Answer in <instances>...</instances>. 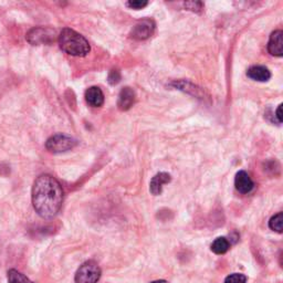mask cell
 <instances>
[{
  "label": "cell",
  "instance_id": "obj_2",
  "mask_svg": "<svg viewBox=\"0 0 283 283\" xmlns=\"http://www.w3.org/2000/svg\"><path fill=\"white\" fill-rule=\"evenodd\" d=\"M58 41H59L60 48L64 52L73 56H86L91 50L84 37L69 28L61 31Z\"/></svg>",
  "mask_w": 283,
  "mask_h": 283
},
{
  "label": "cell",
  "instance_id": "obj_17",
  "mask_svg": "<svg viewBox=\"0 0 283 283\" xmlns=\"http://www.w3.org/2000/svg\"><path fill=\"white\" fill-rule=\"evenodd\" d=\"M149 5L147 2H140V0H134V2H128L126 4L127 7H130L131 9H135V10H138V9H143L144 7Z\"/></svg>",
  "mask_w": 283,
  "mask_h": 283
},
{
  "label": "cell",
  "instance_id": "obj_11",
  "mask_svg": "<svg viewBox=\"0 0 283 283\" xmlns=\"http://www.w3.org/2000/svg\"><path fill=\"white\" fill-rule=\"evenodd\" d=\"M86 100L89 105L93 107H100L104 103V94L98 87H91L87 90Z\"/></svg>",
  "mask_w": 283,
  "mask_h": 283
},
{
  "label": "cell",
  "instance_id": "obj_14",
  "mask_svg": "<svg viewBox=\"0 0 283 283\" xmlns=\"http://www.w3.org/2000/svg\"><path fill=\"white\" fill-rule=\"evenodd\" d=\"M8 283H34L31 282L27 276L21 272L17 271L15 269H11L8 271Z\"/></svg>",
  "mask_w": 283,
  "mask_h": 283
},
{
  "label": "cell",
  "instance_id": "obj_7",
  "mask_svg": "<svg viewBox=\"0 0 283 283\" xmlns=\"http://www.w3.org/2000/svg\"><path fill=\"white\" fill-rule=\"evenodd\" d=\"M269 53L274 56H282L283 53V32L276 30L270 36L268 43Z\"/></svg>",
  "mask_w": 283,
  "mask_h": 283
},
{
  "label": "cell",
  "instance_id": "obj_13",
  "mask_svg": "<svg viewBox=\"0 0 283 283\" xmlns=\"http://www.w3.org/2000/svg\"><path fill=\"white\" fill-rule=\"evenodd\" d=\"M230 248V243L227 238L219 237L212 242L211 244V251L215 252L216 254H223L226 253Z\"/></svg>",
  "mask_w": 283,
  "mask_h": 283
},
{
  "label": "cell",
  "instance_id": "obj_18",
  "mask_svg": "<svg viewBox=\"0 0 283 283\" xmlns=\"http://www.w3.org/2000/svg\"><path fill=\"white\" fill-rule=\"evenodd\" d=\"M121 80V74H120V71L118 70H112L110 74H108V82L111 83V84H118Z\"/></svg>",
  "mask_w": 283,
  "mask_h": 283
},
{
  "label": "cell",
  "instance_id": "obj_6",
  "mask_svg": "<svg viewBox=\"0 0 283 283\" xmlns=\"http://www.w3.org/2000/svg\"><path fill=\"white\" fill-rule=\"evenodd\" d=\"M155 30V22L151 19H144L134 25L131 32V37L136 40H145L154 34Z\"/></svg>",
  "mask_w": 283,
  "mask_h": 283
},
{
  "label": "cell",
  "instance_id": "obj_5",
  "mask_svg": "<svg viewBox=\"0 0 283 283\" xmlns=\"http://www.w3.org/2000/svg\"><path fill=\"white\" fill-rule=\"evenodd\" d=\"M27 40L32 46L48 44L54 41L55 31L50 28H34L27 34Z\"/></svg>",
  "mask_w": 283,
  "mask_h": 283
},
{
  "label": "cell",
  "instance_id": "obj_12",
  "mask_svg": "<svg viewBox=\"0 0 283 283\" xmlns=\"http://www.w3.org/2000/svg\"><path fill=\"white\" fill-rule=\"evenodd\" d=\"M248 78H250L253 81L258 82H267L270 78H271V73L270 71L262 66H253L249 68L247 71Z\"/></svg>",
  "mask_w": 283,
  "mask_h": 283
},
{
  "label": "cell",
  "instance_id": "obj_19",
  "mask_svg": "<svg viewBox=\"0 0 283 283\" xmlns=\"http://www.w3.org/2000/svg\"><path fill=\"white\" fill-rule=\"evenodd\" d=\"M197 6L199 7V6H204V5H203L202 3H186V4H185V7H186V8H188L189 10H192V11L202 10V9L197 8Z\"/></svg>",
  "mask_w": 283,
  "mask_h": 283
},
{
  "label": "cell",
  "instance_id": "obj_4",
  "mask_svg": "<svg viewBox=\"0 0 283 283\" xmlns=\"http://www.w3.org/2000/svg\"><path fill=\"white\" fill-rule=\"evenodd\" d=\"M76 142L74 138L68 136V135L63 134H58L51 136L46 143L47 150L51 153H63L72 150L73 147L76 145Z\"/></svg>",
  "mask_w": 283,
  "mask_h": 283
},
{
  "label": "cell",
  "instance_id": "obj_10",
  "mask_svg": "<svg viewBox=\"0 0 283 283\" xmlns=\"http://www.w3.org/2000/svg\"><path fill=\"white\" fill-rule=\"evenodd\" d=\"M135 102V92L131 88H124L119 94L118 106L121 111H127Z\"/></svg>",
  "mask_w": 283,
  "mask_h": 283
},
{
  "label": "cell",
  "instance_id": "obj_20",
  "mask_svg": "<svg viewBox=\"0 0 283 283\" xmlns=\"http://www.w3.org/2000/svg\"><path fill=\"white\" fill-rule=\"evenodd\" d=\"M275 118L278 119L279 123H282V104H280L279 107H278V110H276V112H275Z\"/></svg>",
  "mask_w": 283,
  "mask_h": 283
},
{
  "label": "cell",
  "instance_id": "obj_1",
  "mask_svg": "<svg viewBox=\"0 0 283 283\" xmlns=\"http://www.w3.org/2000/svg\"><path fill=\"white\" fill-rule=\"evenodd\" d=\"M32 205L43 219H52L63 203V189L60 183L51 175H40L32 186Z\"/></svg>",
  "mask_w": 283,
  "mask_h": 283
},
{
  "label": "cell",
  "instance_id": "obj_9",
  "mask_svg": "<svg viewBox=\"0 0 283 283\" xmlns=\"http://www.w3.org/2000/svg\"><path fill=\"white\" fill-rule=\"evenodd\" d=\"M172 181V177L167 173H158L152 178L150 184V190L153 195H160L163 191V186L168 184Z\"/></svg>",
  "mask_w": 283,
  "mask_h": 283
},
{
  "label": "cell",
  "instance_id": "obj_3",
  "mask_svg": "<svg viewBox=\"0 0 283 283\" xmlns=\"http://www.w3.org/2000/svg\"><path fill=\"white\" fill-rule=\"evenodd\" d=\"M102 271L95 261H87L78 269L75 273V283H98Z\"/></svg>",
  "mask_w": 283,
  "mask_h": 283
},
{
  "label": "cell",
  "instance_id": "obj_21",
  "mask_svg": "<svg viewBox=\"0 0 283 283\" xmlns=\"http://www.w3.org/2000/svg\"><path fill=\"white\" fill-rule=\"evenodd\" d=\"M151 283H168V282L165 281V280H157V281H153Z\"/></svg>",
  "mask_w": 283,
  "mask_h": 283
},
{
  "label": "cell",
  "instance_id": "obj_8",
  "mask_svg": "<svg viewBox=\"0 0 283 283\" xmlns=\"http://www.w3.org/2000/svg\"><path fill=\"white\" fill-rule=\"evenodd\" d=\"M235 186H236V189L239 192H241V194H248V192H250L253 189L254 184L252 182V179L250 178V176L246 172L240 171L238 172L236 175Z\"/></svg>",
  "mask_w": 283,
  "mask_h": 283
},
{
  "label": "cell",
  "instance_id": "obj_15",
  "mask_svg": "<svg viewBox=\"0 0 283 283\" xmlns=\"http://www.w3.org/2000/svg\"><path fill=\"white\" fill-rule=\"evenodd\" d=\"M282 224H283V215L282 212H278V214L274 215L271 219L269 221V227L272 230L276 231V233L281 234L282 233Z\"/></svg>",
  "mask_w": 283,
  "mask_h": 283
},
{
  "label": "cell",
  "instance_id": "obj_16",
  "mask_svg": "<svg viewBox=\"0 0 283 283\" xmlns=\"http://www.w3.org/2000/svg\"><path fill=\"white\" fill-rule=\"evenodd\" d=\"M247 282V276L241 273H233L228 275L224 283H246Z\"/></svg>",
  "mask_w": 283,
  "mask_h": 283
}]
</instances>
